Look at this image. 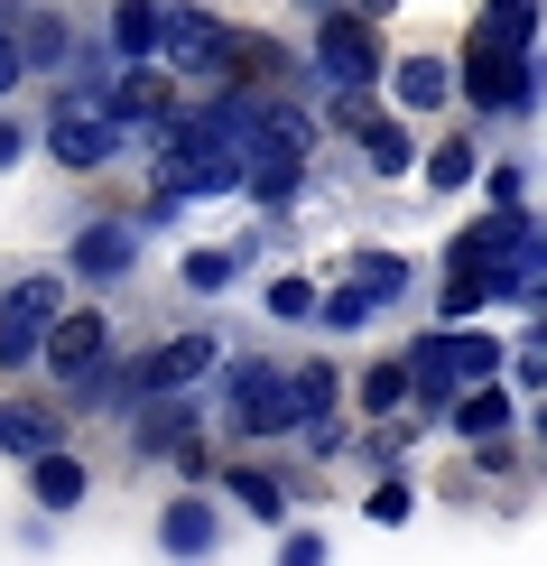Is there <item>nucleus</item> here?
I'll list each match as a JSON object with an SVG mask.
<instances>
[{
    "mask_svg": "<svg viewBox=\"0 0 547 566\" xmlns=\"http://www.w3.org/2000/svg\"><path fill=\"white\" fill-rule=\"evenodd\" d=\"M344 10H362L371 29H390V19H399V0H344Z\"/></svg>",
    "mask_w": 547,
    "mask_h": 566,
    "instance_id": "35",
    "label": "nucleus"
},
{
    "mask_svg": "<svg viewBox=\"0 0 547 566\" xmlns=\"http://www.w3.org/2000/svg\"><path fill=\"white\" fill-rule=\"evenodd\" d=\"M149 65H168L186 93H204V84H223V75H251L242 29H232L223 10H204V0H158V46H149Z\"/></svg>",
    "mask_w": 547,
    "mask_h": 566,
    "instance_id": "3",
    "label": "nucleus"
},
{
    "mask_svg": "<svg viewBox=\"0 0 547 566\" xmlns=\"http://www.w3.org/2000/svg\"><path fill=\"white\" fill-rule=\"evenodd\" d=\"M213 418H223V446H288L297 437V399H288V363H270V353H242L232 344L223 363H213Z\"/></svg>",
    "mask_w": 547,
    "mask_h": 566,
    "instance_id": "1",
    "label": "nucleus"
},
{
    "mask_svg": "<svg viewBox=\"0 0 547 566\" xmlns=\"http://www.w3.org/2000/svg\"><path fill=\"white\" fill-rule=\"evenodd\" d=\"M232 196H242L260 223H288L297 205H306V158H288V149H251V158H242V186H232Z\"/></svg>",
    "mask_w": 547,
    "mask_h": 566,
    "instance_id": "15",
    "label": "nucleus"
},
{
    "mask_svg": "<svg viewBox=\"0 0 547 566\" xmlns=\"http://www.w3.org/2000/svg\"><path fill=\"white\" fill-rule=\"evenodd\" d=\"M353 158H362V177H380V186H399V177L418 168V122H399V112L380 103L371 122L353 130Z\"/></svg>",
    "mask_w": 547,
    "mask_h": 566,
    "instance_id": "21",
    "label": "nucleus"
},
{
    "mask_svg": "<svg viewBox=\"0 0 547 566\" xmlns=\"http://www.w3.org/2000/svg\"><path fill=\"white\" fill-rule=\"evenodd\" d=\"M371 316H380V306L353 289V279H335V289H316V316H306V325H325V335H362Z\"/></svg>",
    "mask_w": 547,
    "mask_h": 566,
    "instance_id": "28",
    "label": "nucleus"
},
{
    "mask_svg": "<svg viewBox=\"0 0 547 566\" xmlns=\"http://www.w3.org/2000/svg\"><path fill=\"white\" fill-rule=\"evenodd\" d=\"M56 437H75L65 399H38V390H10V399H0V455H10V464H29L38 446H56Z\"/></svg>",
    "mask_w": 547,
    "mask_h": 566,
    "instance_id": "19",
    "label": "nucleus"
},
{
    "mask_svg": "<svg viewBox=\"0 0 547 566\" xmlns=\"http://www.w3.org/2000/svg\"><path fill=\"white\" fill-rule=\"evenodd\" d=\"M380 29L362 10H316V46H306V65H316L325 84H380Z\"/></svg>",
    "mask_w": 547,
    "mask_h": 566,
    "instance_id": "11",
    "label": "nucleus"
},
{
    "mask_svg": "<svg viewBox=\"0 0 547 566\" xmlns=\"http://www.w3.org/2000/svg\"><path fill=\"white\" fill-rule=\"evenodd\" d=\"M344 279L380 306V316L418 297V261H409V251H390V242H353V251H344Z\"/></svg>",
    "mask_w": 547,
    "mask_h": 566,
    "instance_id": "20",
    "label": "nucleus"
},
{
    "mask_svg": "<svg viewBox=\"0 0 547 566\" xmlns=\"http://www.w3.org/2000/svg\"><path fill=\"white\" fill-rule=\"evenodd\" d=\"M103 46H112V65H149V46H158V0H112V10H103Z\"/></svg>",
    "mask_w": 547,
    "mask_h": 566,
    "instance_id": "24",
    "label": "nucleus"
},
{
    "mask_svg": "<svg viewBox=\"0 0 547 566\" xmlns=\"http://www.w3.org/2000/svg\"><path fill=\"white\" fill-rule=\"evenodd\" d=\"M223 353H232L223 325H177V335H158L149 353H122V363H130V399L139 390H204Z\"/></svg>",
    "mask_w": 547,
    "mask_h": 566,
    "instance_id": "7",
    "label": "nucleus"
},
{
    "mask_svg": "<svg viewBox=\"0 0 547 566\" xmlns=\"http://www.w3.org/2000/svg\"><path fill=\"white\" fill-rule=\"evenodd\" d=\"M19 548H29V557L56 548V511H29V521H19Z\"/></svg>",
    "mask_w": 547,
    "mask_h": 566,
    "instance_id": "33",
    "label": "nucleus"
},
{
    "mask_svg": "<svg viewBox=\"0 0 547 566\" xmlns=\"http://www.w3.org/2000/svg\"><path fill=\"white\" fill-rule=\"evenodd\" d=\"M445 437H511V428H529V409H519V390L511 381H464L455 399H445V418H436Z\"/></svg>",
    "mask_w": 547,
    "mask_h": 566,
    "instance_id": "17",
    "label": "nucleus"
},
{
    "mask_svg": "<svg viewBox=\"0 0 547 566\" xmlns=\"http://www.w3.org/2000/svg\"><path fill=\"white\" fill-rule=\"evenodd\" d=\"M19 84H29V75H19V46H10V29H0V103H10Z\"/></svg>",
    "mask_w": 547,
    "mask_h": 566,
    "instance_id": "34",
    "label": "nucleus"
},
{
    "mask_svg": "<svg viewBox=\"0 0 547 566\" xmlns=\"http://www.w3.org/2000/svg\"><path fill=\"white\" fill-rule=\"evenodd\" d=\"M204 428V390H139L130 409H122V446H130V464H158L177 437H196Z\"/></svg>",
    "mask_w": 547,
    "mask_h": 566,
    "instance_id": "12",
    "label": "nucleus"
},
{
    "mask_svg": "<svg viewBox=\"0 0 547 566\" xmlns=\"http://www.w3.org/2000/svg\"><path fill=\"white\" fill-rule=\"evenodd\" d=\"M455 103L473 112V130H502L538 112V46H519L502 29H473V46H455Z\"/></svg>",
    "mask_w": 547,
    "mask_h": 566,
    "instance_id": "2",
    "label": "nucleus"
},
{
    "mask_svg": "<svg viewBox=\"0 0 547 566\" xmlns=\"http://www.w3.org/2000/svg\"><path fill=\"white\" fill-rule=\"evenodd\" d=\"M297 10H306V19H316V10H344V0H297Z\"/></svg>",
    "mask_w": 547,
    "mask_h": 566,
    "instance_id": "36",
    "label": "nucleus"
},
{
    "mask_svg": "<svg viewBox=\"0 0 547 566\" xmlns=\"http://www.w3.org/2000/svg\"><path fill=\"white\" fill-rule=\"evenodd\" d=\"M270 538H278V557H288V566H325V557H335V538H325V530H306L297 511H288V521H278Z\"/></svg>",
    "mask_w": 547,
    "mask_h": 566,
    "instance_id": "30",
    "label": "nucleus"
},
{
    "mask_svg": "<svg viewBox=\"0 0 547 566\" xmlns=\"http://www.w3.org/2000/svg\"><path fill=\"white\" fill-rule=\"evenodd\" d=\"M56 306H65V270H19L0 289V381H29L38 371V344H46Z\"/></svg>",
    "mask_w": 547,
    "mask_h": 566,
    "instance_id": "6",
    "label": "nucleus"
},
{
    "mask_svg": "<svg viewBox=\"0 0 547 566\" xmlns=\"http://www.w3.org/2000/svg\"><path fill=\"white\" fill-rule=\"evenodd\" d=\"M362 418H390V409H409V363L399 353H380V363H362Z\"/></svg>",
    "mask_w": 547,
    "mask_h": 566,
    "instance_id": "27",
    "label": "nucleus"
},
{
    "mask_svg": "<svg viewBox=\"0 0 547 566\" xmlns=\"http://www.w3.org/2000/svg\"><path fill=\"white\" fill-rule=\"evenodd\" d=\"M10 46H19V75L29 84H56L65 65H75V19L46 10V0H19L10 10Z\"/></svg>",
    "mask_w": 547,
    "mask_h": 566,
    "instance_id": "13",
    "label": "nucleus"
},
{
    "mask_svg": "<svg viewBox=\"0 0 547 566\" xmlns=\"http://www.w3.org/2000/svg\"><path fill=\"white\" fill-rule=\"evenodd\" d=\"M362 521H371V530H409V521H418V474H409V464H380V474H371Z\"/></svg>",
    "mask_w": 547,
    "mask_h": 566,
    "instance_id": "25",
    "label": "nucleus"
},
{
    "mask_svg": "<svg viewBox=\"0 0 547 566\" xmlns=\"http://www.w3.org/2000/svg\"><path fill=\"white\" fill-rule=\"evenodd\" d=\"M213 548H223L213 483H177V502H158V557H213Z\"/></svg>",
    "mask_w": 547,
    "mask_h": 566,
    "instance_id": "16",
    "label": "nucleus"
},
{
    "mask_svg": "<svg viewBox=\"0 0 547 566\" xmlns=\"http://www.w3.org/2000/svg\"><path fill=\"white\" fill-rule=\"evenodd\" d=\"M103 353H122V325H112V306L103 297H65L56 306V316H46V344H38V371H46V381H75V371H93V363H103Z\"/></svg>",
    "mask_w": 547,
    "mask_h": 566,
    "instance_id": "8",
    "label": "nucleus"
},
{
    "mask_svg": "<svg viewBox=\"0 0 547 566\" xmlns=\"http://www.w3.org/2000/svg\"><path fill=\"white\" fill-rule=\"evenodd\" d=\"M473 196L483 205H529V168H519V158H483V168H473Z\"/></svg>",
    "mask_w": 547,
    "mask_h": 566,
    "instance_id": "29",
    "label": "nucleus"
},
{
    "mask_svg": "<svg viewBox=\"0 0 547 566\" xmlns=\"http://www.w3.org/2000/svg\"><path fill=\"white\" fill-rule=\"evenodd\" d=\"M371 93L399 112V122H436V112L455 103V46H399V56H380Z\"/></svg>",
    "mask_w": 547,
    "mask_h": 566,
    "instance_id": "9",
    "label": "nucleus"
},
{
    "mask_svg": "<svg viewBox=\"0 0 547 566\" xmlns=\"http://www.w3.org/2000/svg\"><path fill=\"white\" fill-rule=\"evenodd\" d=\"M29 502H38V511H56V521L93 502V464H84V446H75V437H56V446H38V455H29Z\"/></svg>",
    "mask_w": 547,
    "mask_h": 566,
    "instance_id": "18",
    "label": "nucleus"
},
{
    "mask_svg": "<svg viewBox=\"0 0 547 566\" xmlns=\"http://www.w3.org/2000/svg\"><path fill=\"white\" fill-rule=\"evenodd\" d=\"M316 289H325L316 270H278L270 289H260V316H270V325H306V316H316Z\"/></svg>",
    "mask_w": 547,
    "mask_h": 566,
    "instance_id": "26",
    "label": "nucleus"
},
{
    "mask_svg": "<svg viewBox=\"0 0 547 566\" xmlns=\"http://www.w3.org/2000/svg\"><path fill=\"white\" fill-rule=\"evenodd\" d=\"M213 492H223V502H242L260 530H278V521H288V511L306 502L288 464H270V446H232V455L213 464Z\"/></svg>",
    "mask_w": 547,
    "mask_h": 566,
    "instance_id": "10",
    "label": "nucleus"
},
{
    "mask_svg": "<svg viewBox=\"0 0 547 566\" xmlns=\"http://www.w3.org/2000/svg\"><path fill=\"white\" fill-rule=\"evenodd\" d=\"M38 149L56 158L65 177H103V168H122L130 158V130L112 122L103 103H93V93H75V84H46V122H38Z\"/></svg>",
    "mask_w": 547,
    "mask_h": 566,
    "instance_id": "4",
    "label": "nucleus"
},
{
    "mask_svg": "<svg viewBox=\"0 0 547 566\" xmlns=\"http://www.w3.org/2000/svg\"><path fill=\"white\" fill-rule=\"evenodd\" d=\"M473 168H483V139L473 130H436V139H418L409 177H427V196H473Z\"/></svg>",
    "mask_w": 547,
    "mask_h": 566,
    "instance_id": "22",
    "label": "nucleus"
},
{
    "mask_svg": "<svg viewBox=\"0 0 547 566\" xmlns=\"http://www.w3.org/2000/svg\"><path fill=\"white\" fill-rule=\"evenodd\" d=\"M29 149H38V122H29V112H10V103H0V168H19Z\"/></svg>",
    "mask_w": 547,
    "mask_h": 566,
    "instance_id": "32",
    "label": "nucleus"
},
{
    "mask_svg": "<svg viewBox=\"0 0 547 566\" xmlns=\"http://www.w3.org/2000/svg\"><path fill=\"white\" fill-rule=\"evenodd\" d=\"M139 251H149V232H139L130 214H84L75 232H65V289H93V297H112L122 279H139Z\"/></svg>",
    "mask_w": 547,
    "mask_h": 566,
    "instance_id": "5",
    "label": "nucleus"
},
{
    "mask_svg": "<svg viewBox=\"0 0 547 566\" xmlns=\"http://www.w3.org/2000/svg\"><path fill=\"white\" fill-rule=\"evenodd\" d=\"M260 261H270V232H232V242H196V251L177 261V289L196 297V306H213V297L232 289V279H242V270H260Z\"/></svg>",
    "mask_w": 547,
    "mask_h": 566,
    "instance_id": "14",
    "label": "nucleus"
},
{
    "mask_svg": "<svg viewBox=\"0 0 547 566\" xmlns=\"http://www.w3.org/2000/svg\"><path fill=\"white\" fill-rule=\"evenodd\" d=\"M288 399H297V428H306V418H344V363H335V353L288 363Z\"/></svg>",
    "mask_w": 547,
    "mask_h": 566,
    "instance_id": "23",
    "label": "nucleus"
},
{
    "mask_svg": "<svg viewBox=\"0 0 547 566\" xmlns=\"http://www.w3.org/2000/svg\"><path fill=\"white\" fill-rule=\"evenodd\" d=\"M483 29H502L519 46H538V0H483Z\"/></svg>",
    "mask_w": 547,
    "mask_h": 566,
    "instance_id": "31",
    "label": "nucleus"
}]
</instances>
